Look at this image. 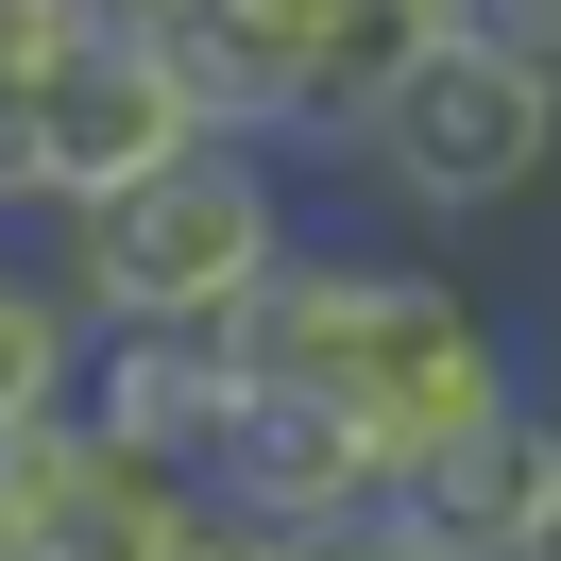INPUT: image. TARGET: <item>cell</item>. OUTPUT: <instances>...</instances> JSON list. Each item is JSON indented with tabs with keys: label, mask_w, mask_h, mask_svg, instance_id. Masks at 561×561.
<instances>
[{
	"label": "cell",
	"mask_w": 561,
	"mask_h": 561,
	"mask_svg": "<svg viewBox=\"0 0 561 561\" xmlns=\"http://www.w3.org/2000/svg\"><path fill=\"white\" fill-rule=\"evenodd\" d=\"M527 561H561V493H545V527H527Z\"/></svg>",
	"instance_id": "5bb4252c"
},
{
	"label": "cell",
	"mask_w": 561,
	"mask_h": 561,
	"mask_svg": "<svg viewBox=\"0 0 561 561\" xmlns=\"http://www.w3.org/2000/svg\"><path fill=\"white\" fill-rule=\"evenodd\" d=\"M545 493H561V391L527 375V391H511L493 425H459V443H443V459L409 477V511L443 527L459 561H527V527H545Z\"/></svg>",
	"instance_id": "52a82bcc"
},
{
	"label": "cell",
	"mask_w": 561,
	"mask_h": 561,
	"mask_svg": "<svg viewBox=\"0 0 561 561\" xmlns=\"http://www.w3.org/2000/svg\"><path fill=\"white\" fill-rule=\"evenodd\" d=\"M289 561H459V545H443V527L409 511V493H391V511H341V527H307Z\"/></svg>",
	"instance_id": "8fae6325"
},
{
	"label": "cell",
	"mask_w": 561,
	"mask_h": 561,
	"mask_svg": "<svg viewBox=\"0 0 561 561\" xmlns=\"http://www.w3.org/2000/svg\"><path fill=\"white\" fill-rule=\"evenodd\" d=\"M171 561H289V527H255V511H221V493H187Z\"/></svg>",
	"instance_id": "4fadbf2b"
},
{
	"label": "cell",
	"mask_w": 561,
	"mask_h": 561,
	"mask_svg": "<svg viewBox=\"0 0 561 561\" xmlns=\"http://www.w3.org/2000/svg\"><path fill=\"white\" fill-rule=\"evenodd\" d=\"M459 18H477V35H493V51H511V69L561 103V0H459Z\"/></svg>",
	"instance_id": "7c38bea8"
},
{
	"label": "cell",
	"mask_w": 561,
	"mask_h": 561,
	"mask_svg": "<svg viewBox=\"0 0 561 561\" xmlns=\"http://www.w3.org/2000/svg\"><path fill=\"white\" fill-rule=\"evenodd\" d=\"M69 375H85L69 273H18V255H0V425H69Z\"/></svg>",
	"instance_id": "9c48e42d"
},
{
	"label": "cell",
	"mask_w": 561,
	"mask_h": 561,
	"mask_svg": "<svg viewBox=\"0 0 561 561\" xmlns=\"http://www.w3.org/2000/svg\"><path fill=\"white\" fill-rule=\"evenodd\" d=\"M239 375H289V391H323V409H357V425L391 443V477H425L459 425H493V409L527 391V341L443 273V255L307 239L273 289H255Z\"/></svg>",
	"instance_id": "6da1fadb"
},
{
	"label": "cell",
	"mask_w": 561,
	"mask_h": 561,
	"mask_svg": "<svg viewBox=\"0 0 561 561\" xmlns=\"http://www.w3.org/2000/svg\"><path fill=\"white\" fill-rule=\"evenodd\" d=\"M187 493H205V477H153V459L69 443V459H51V527H35V561H171Z\"/></svg>",
	"instance_id": "ba28073f"
},
{
	"label": "cell",
	"mask_w": 561,
	"mask_h": 561,
	"mask_svg": "<svg viewBox=\"0 0 561 561\" xmlns=\"http://www.w3.org/2000/svg\"><path fill=\"white\" fill-rule=\"evenodd\" d=\"M221 409H239V341H205V323H85L69 443H103V459H153V477H205Z\"/></svg>",
	"instance_id": "8992f818"
},
{
	"label": "cell",
	"mask_w": 561,
	"mask_h": 561,
	"mask_svg": "<svg viewBox=\"0 0 561 561\" xmlns=\"http://www.w3.org/2000/svg\"><path fill=\"white\" fill-rule=\"evenodd\" d=\"M205 493L221 511H255V527H341V511H391V443L357 409H323V391H289V375H239V409H221V443H205Z\"/></svg>",
	"instance_id": "5b68a950"
},
{
	"label": "cell",
	"mask_w": 561,
	"mask_h": 561,
	"mask_svg": "<svg viewBox=\"0 0 561 561\" xmlns=\"http://www.w3.org/2000/svg\"><path fill=\"white\" fill-rule=\"evenodd\" d=\"M289 255H307V205H289L273 137H187L171 171H137L119 205L51 221V273H69L85 323H205V341H239Z\"/></svg>",
	"instance_id": "7a4b0ae2"
},
{
	"label": "cell",
	"mask_w": 561,
	"mask_h": 561,
	"mask_svg": "<svg viewBox=\"0 0 561 561\" xmlns=\"http://www.w3.org/2000/svg\"><path fill=\"white\" fill-rule=\"evenodd\" d=\"M35 119H51V221L69 205H119L137 171H171L187 137H205V103H187V69L153 51V18H85V51L35 85Z\"/></svg>",
	"instance_id": "277c9868"
},
{
	"label": "cell",
	"mask_w": 561,
	"mask_h": 561,
	"mask_svg": "<svg viewBox=\"0 0 561 561\" xmlns=\"http://www.w3.org/2000/svg\"><path fill=\"white\" fill-rule=\"evenodd\" d=\"M51 459H69V425H0V561H35V527H51Z\"/></svg>",
	"instance_id": "30bf717a"
},
{
	"label": "cell",
	"mask_w": 561,
	"mask_h": 561,
	"mask_svg": "<svg viewBox=\"0 0 561 561\" xmlns=\"http://www.w3.org/2000/svg\"><path fill=\"white\" fill-rule=\"evenodd\" d=\"M341 171L375 187L409 239H477V221H511L527 187L561 171V103L477 35V18H425V35L341 103Z\"/></svg>",
	"instance_id": "3957f363"
}]
</instances>
